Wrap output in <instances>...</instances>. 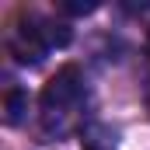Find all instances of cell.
<instances>
[{
	"label": "cell",
	"instance_id": "6da1fadb",
	"mask_svg": "<svg viewBox=\"0 0 150 150\" xmlns=\"http://www.w3.org/2000/svg\"><path fill=\"white\" fill-rule=\"evenodd\" d=\"M87 108V77L77 63H63L38 91V136L45 143L80 133Z\"/></svg>",
	"mask_w": 150,
	"mask_h": 150
},
{
	"label": "cell",
	"instance_id": "7a4b0ae2",
	"mask_svg": "<svg viewBox=\"0 0 150 150\" xmlns=\"http://www.w3.org/2000/svg\"><path fill=\"white\" fill-rule=\"evenodd\" d=\"M74 38V28L67 21L45 18L38 11H21L7 28V56L21 67H38L49 59V52L67 49Z\"/></svg>",
	"mask_w": 150,
	"mask_h": 150
},
{
	"label": "cell",
	"instance_id": "3957f363",
	"mask_svg": "<svg viewBox=\"0 0 150 150\" xmlns=\"http://www.w3.org/2000/svg\"><path fill=\"white\" fill-rule=\"evenodd\" d=\"M77 136H80V150H119V133L101 119H87Z\"/></svg>",
	"mask_w": 150,
	"mask_h": 150
},
{
	"label": "cell",
	"instance_id": "277c9868",
	"mask_svg": "<svg viewBox=\"0 0 150 150\" xmlns=\"http://www.w3.org/2000/svg\"><path fill=\"white\" fill-rule=\"evenodd\" d=\"M25 112H28V91L18 87V84H7V91H4V122L18 126L25 119Z\"/></svg>",
	"mask_w": 150,
	"mask_h": 150
},
{
	"label": "cell",
	"instance_id": "5b68a950",
	"mask_svg": "<svg viewBox=\"0 0 150 150\" xmlns=\"http://www.w3.org/2000/svg\"><path fill=\"white\" fill-rule=\"evenodd\" d=\"M94 7H98V4H70V0H63V4H59V11H63V14H91Z\"/></svg>",
	"mask_w": 150,
	"mask_h": 150
},
{
	"label": "cell",
	"instance_id": "8992f818",
	"mask_svg": "<svg viewBox=\"0 0 150 150\" xmlns=\"http://www.w3.org/2000/svg\"><path fill=\"white\" fill-rule=\"evenodd\" d=\"M147 108H150V77H147Z\"/></svg>",
	"mask_w": 150,
	"mask_h": 150
},
{
	"label": "cell",
	"instance_id": "52a82bcc",
	"mask_svg": "<svg viewBox=\"0 0 150 150\" xmlns=\"http://www.w3.org/2000/svg\"><path fill=\"white\" fill-rule=\"evenodd\" d=\"M147 52H150V32H147Z\"/></svg>",
	"mask_w": 150,
	"mask_h": 150
}]
</instances>
